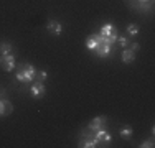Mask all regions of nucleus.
<instances>
[{
    "instance_id": "1",
    "label": "nucleus",
    "mask_w": 155,
    "mask_h": 148,
    "mask_svg": "<svg viewBox=\"0 0 155 148\" xmlns=\"http://www.w3.org/2000/svg\"><path fill=\"white\" fill-rule=\"evenodd\" d=\"M36 77V71L31 64H21L20 68L17 69V79L20 82H31L33 79Z\"/></svg>"
},
{
    "instance_id": "2",
    "label": "nucleus",
    "mask_w": 155,
    "mask_h": 148,
    "mask_svg": "<svg viewBox=\"0 0 155 148\" xmlns=\"http://www.w3.org/2000/svg\"><path fill=\"white\" fill-rule=\"evenodd\" d=\"M0 68L7 72L13 71V69H15V58H13L12 54H2V56H0Z\"/></svg>"
},
{
    "instance_id": "3",
    "label": "nucleus",
    "mask_w": 155,
    "mask_h": 148,
    "mask_svg": "<svg viewBox=\"0 0 155 148\" xmlns=\"http://www.w3.org/2000/svg\"><path fill=\"white\" fill-rule=\"evenodd\" d=\"M94 138L97 140V143H102V145L107 146L110 143V140H112V137H110V133L102 127V128H99V130L94 132Z\"/></svg>"
},
{
    "instance_id": "4",
    "label": "nucleus",
    "mask_w": 155,
    "mask_h": 148,
    "mask_svg": "<svg viewBox=\"0 0 155 148\" xmlns=\"http://www.w3.org/2000/svg\"><path fill=\"white\" fill-rule=\"evenodd\" d=\"M45 92H46V87H45V84H43L41 81H38V82H33V84H31V87H30L31 97L41 99L43 95H45Z\"/></svg>"
},
{
    "instance_id": "5",
    "label": "nucleus",
    "mask_w": 155,
    "mask_h": 148,
    "mask_svg": "<svg viewBox=\"0 0 155 148\" xmlns=\"http://www.w3.org/2000/svg\"><path fill=\"white\" fill-rule=\"evenodd\" d=\"M94 53L97 54L99 58H106V56H109V53H110V44H107V43H106L102 36H101V40H99L97 46H96Z\"/></svg>"
},
{
    "instance_id": "6",
    "label": "nucleus",
    "mask_w": 155,
    "mask_h": 148,
    "mask_svg": "<svg viewBox=\"0 0 155 148\" xmlns=\"http://www.w3.org/2000/svg\"><path fill=\"white\" fill-rule=\"evenodd\" d=\"M46 30H48V33H51V35L60 36V35H61V31H63V27H61L60 21H56V20H50V21L46 23Z\"/></svg>"
},
{
    "instance_id": "7",
    "label": "nucleus",
    "mask_w": 155,
    "mask_h": 148,
    "mask_svg": "<svg viewBox=\"0 0 155 148\" xmlns=\"http://www.w3.org/2000/svg\"><path fill=\"white\" fill-rule=\"evenodd\" d=\"M106 124H107V117H106V115H99V117L93 118V122L89 124V130L96 132V130H99V128H102Z\"/></svg>"
},
{
    "instance_id": "8",
    "label": "nucleus",
    "mask_w": 155,
    "mask_h": 148,
    "mask_svg": "<svg viewBox=\"0 0 155 148\" xmlns=\"http://www.w3.org/2000/svg\"><path fill=\"white\" fill-rule=\"evenodd\" d=\"M12 112H13V105H12V102L7 101V99L0 101V117H7V115H10Z\"/></svg>"
},
{
    "instance_id": "9",
    "label": "nucleus",
    "mask_w": 155,
    "mask_h": 148,
    "mask_svg": "<svg viewBox=\"0 0 155 148\" xmlns=\"http://www.w3.org/2000/svg\"><path fill=\"white\" fill-rule=\"evenodd\" d=\"M99 40H101V35H99V33H93V35H89L86 38V48L89 51H94L96 46H97V43H99Z\"/></svg>"
},
{
    "instance_id": "10",
    "label": "nucleus",
    "mask_w": 155,
    "mask_h": 148,
    "mask_svg": "<svg viewBox=\"0 0 155 148\" xmlns=\"http://www.w3.org/2000/svg\"><path fill=\"white\" fill-rule=\"evenodd\" d=\"M120 59H122V63H125V64H130V63L135 61V53L130 50H124L122 54H120Z\"/></svg>"
},
{
    "instance_id": "11",
    "label": "nucleus",
    "mask_w": 155,
    "mask_h": 148,
    "mask_svg": "<svg viewBox=\"0 0 155 148\" xmlns=\"http://www.w3.org/2000/svg\"><path fill=\"white\" fill-rule=\"evenodd\" d=\"M114 31H116L114 25H112V23H106V25H102V27H101V31H99V35H101L102 38H107V36H110Z\"/></svg>"
},
{
    "instance_id": "12",
    "label": "nucleus",
    "mask_w": 155,
    "mask_h": 148,
    "mask_svg": "<svg viewBox=\"0 0 155 148\" xmlns=\"http://www.w3.org/2000/svg\"><path fill=\"white\" fill-rule=\"evenodd\" d=\"M119 135L122 137L124 140H130L132 135H134V130H132V127H129V125H124V127L119 130Z\"/></svg>"
},
{
    "instance_id": "13",
    "label": "nucleus",
    "mask_w": 155,
    "mask_h": 148,
    "mask_svg": "<svg viewBox=\"0 0 155 148\" xmlns=\"http://www.w3.org/2000/svg\"><path fill=\"white\" fill-rule=\"evenodd\" d=\"M97 145H99V143H97V140H96V138H87V140H83V142L79 143V146H83V148H94Z\"/></svg>"
},
{
    "instance_id": "14",
    "label": "nucleus",
    "mask_w": 155,
    "mask_h": 148,
    "mask_svg": "<svg viewBox=\"0 0 155 148\" xmlns=\"http://www.w3.org/2000/svg\"><path fill=\"white\" fill-rule=\"evenodd\" d=\"M12 50H13V48H12V44H10V43H0V53H2V54H10V53H12Z\"/></svg>"
},
{
    "instance_id": "15",
    "label": "nucleus",
    "mask_w": 155,
    "mask_h": 148,
    "mask_svg": "<svg viewBox=\"0 0 155 148\" xmlns=\"http://www.w3.org/2000/svg\"><path fill=\"white\" fill-rule=\"evenodd\" d=\"M127 33L130 36H135V35H139V25H135V23H130V25H127Z\"/></svg>"
},
{
    "instance_id": "16",
    "label": "nucleus",
    "mask_w": 155,
    "mask_h": 148,
    "mask_svg": "<svg viewBox=\"0 0 155 148\" xmlns=\"http://www.w3.org/2000/svg\"><path fill=\"white\" fill-rule=\"evenodd\" d=\"M117 41H119V44H120V46H122V48H125V46H127V38H125V36H117Z\"/></svg>"
},
{
    "instance_id": "17",
    "label": "nucleus",
    "mask_w": 155,
    "mask_h": 148,
    "mask_svg": "<svg viewBox=\"0 0 155 148\" xmlns=\"http://www.w3.org/2000/svg\"><path fill=\"white\" fill-rule=\"evenodd\" d=\"M142 148H152L153 146V142L152 140H145V142H142V145H140Z\"/></svg>"
},
{
    "instance_id": "18",
    "label": "nucleus",
    "mask_w": 155,
    "mask_h": 148,
    "mask_svg": "<svg viewBox=\"0 0 155 148\" xmlns=\"http://www.w3.org/2000/svg\"><path fill=\"white\" fill-rule=\"evenodd\" d=\"M129 50H130V51H134V53H137V51L140 50V44H139V43H132Z\"/></svg>"
},
{
    "instance_id": "19",
    "label": "nucleus",
    "mask_w": 155,
    "mask_h": 148,
    "mask_svg": "<svg viewBox=\"0 0 155 148\" xmlns=\"http://www.w3.org/2000/svg\"><path fill=\"white\" fill-rule=\"evenodd\" d=\"M36 76H38V79H40V81H41V82H43V81L46 79V76H48V74H46L45 71H41V72H36Z\"/></svg>"
},
{
    "instance_id": "20",
    "label": "nucleus",
    "mask_w": 155,
    "mask_h": 148,
    "mask_svg": "<svg viewBox=\"0 0 155 148\" xmlns=\"http://www.w3.org/2000/svg\"><path fill=\"white\" fill-rule=\"evenodd\" d=\"M139 2H150V0H139Z\"/></svg>"
}]
</instances>
